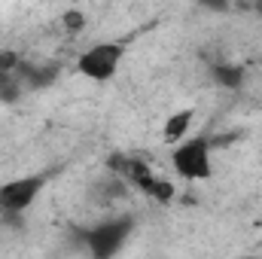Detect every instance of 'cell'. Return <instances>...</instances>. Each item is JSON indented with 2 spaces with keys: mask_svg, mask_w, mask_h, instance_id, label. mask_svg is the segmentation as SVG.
<instances>
[{
  "mask_svg": "<svg viewBox=\"0 0 262 259\" xmlns=\"http://www.w3.org/2000/svg\"><path fill=\"white\" fill-rule=\"evenodd\" d=\"M192 122H195V113H192V110H177V113H171L168 122H165V131H162L165 140H168V143H177V140L189 137Z\"/></svg>",
  "mask_w": 262,
  "mask_h": 259,
  "instance_id": "cell-6",
  "label": "cell"
},
{
  "mask_svg": "<svg viewBox=\"0 0 262 259\" xmlns=\"http://www.w3.org/2000/svg\"><path fill=\"white\" fill-rule=\"evenodd\" d=\"M64 25H67V31H82L85 28V15L82 12H76V9H70V12H64Z\"/></svg>",
  "mask_w": 262,
  "mask_h": 259,
  "instance_id": "cell-8",
  "label": "cell"
},
{
  "mask_svg": "<svg viewBox=\"0 0 262 259\" xmlns=\"http://www.w3.org/2000/svg\"><path fill=\"white\" fill-rule=\"evenodd\" d=\"M43 186H46V177L43 174H28V177L6 180L0 186V213H6V217L25 213L37 201V195L43 192Z\"/></svg>",
  "mask_w": 262,
  "mask_h": 259,
  "instance_id": "cell-5",
  "label": "cell"
},
{
  "mask_svg": "<svg viewBox=\"0 0 262 259\" xmlns=\"http://www.w3.org/2000/svg\"><path fill=\"white\" fill-rule=\"evenodd\" d=\"M213 79H216L223 89H241L244 70L238 64H213Z\"/></svg>",
  "mask_w": 262,
  "mask_h": 259,
  "instance_id": "cell-7",
  "label": "cell"
},
{
  "mask_svg": "<svg viewBox=\"0 0 262 259\" xmlns=\"http://www.w3.org/2000/svg\"><path fill=\"white\" fill-rule=\"evenodd\" d=\"M171 168L177 177L198 183L213 174V156H210V140L207 137H183L171 149Z\"/></svg>",
  "mask_w": 262,
  "mask_h": 259,
  "instance_id": "cell-1",
  "label": "cell"
},
{
  "mask_svg": "<svg viewBox=\"0 0 262 259\" xmlns=\"http://www.w3.org/2000/svg\"><path fill=\"white\" fill-rule=\"evenodd\" d=\"M113 168L128 180L134 189H140L143 195H149V198H156V201H171V198H174V186H171L168 180H162L146 162H140V159H134V156L116 159Z\"/></svg>",
  "mask_w": 262,
  "mask_h": 259,
  "instance_id": "cell-3",
  "label": "cell"
},
{
  "mask_svg": "<svg viewBox=\"0 0 262 259\" xmlns=\"http://www.w3.org/2000/svg\"><path fill=\"white\" fill-rule=\"evenodd\" d=\"M125 58V43H116V40H101V43H92L89 49H82V55L76 58V70L92 79V82H110Z\"/></svg>",
  "mask_w": 262,
  "mask_h": 259,
  "instance_id": "cell-2",
  "label": "cell"
},
{
  "mask_svg": "<svg viewBox=\"0 0 262 259\" xmlns=\"http://www.w3.org/2000/svg\"><path fill=\"white\" fill-rule=\"evenodd\" d=\"M131 229H134V223H131L128 217L104 220V223H98L95 229L82 232V235H85V247H89V253H92V256L107 259V256H113V253H119V250L125 247Z\"/></svg>",
  "mask_w": 262,
  "mask_h": 259,
  "instance_id": "cell-4",
  "label": "cell"
}]
</instances>
